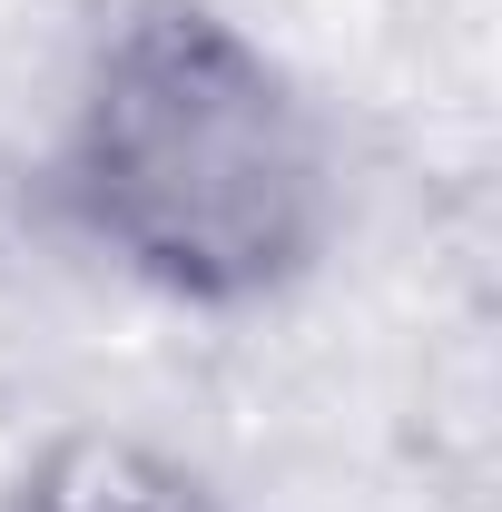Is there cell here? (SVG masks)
Returning <instances> with one entry per match:
<instances>
[{
  "label": "cell",
  "mask_w": 502,
  "mask_h": 512,
  "mask_svg": "<svg viewBox=\"0 0 502 512\" xmlns=\"http://www.w3.org/2000/svg\"><path fill=\"white\" fill-rule=\"evenodd\" d=\"M0 512H227V493L188 453L119 434V424H69L10 473Z\"/></svg>",
  "instance_id": "7a4b0ae2"
},
{
  "label": "cell",
  "mask_w": 502,
  "mask_h": 512,
  "mask_svg": "<svg viewBox=\"0 0 502 512\" xmlns=\"http://www.w3.org/2000/svg\"><path fill=\"white\" fill-rule=\"evenodd\" d=\"M40 207L188 316H256L335 256L345 158L227 0H79Z\"/></svg>",
  "instance_id": "6da1fadb"
}]
</instances>
